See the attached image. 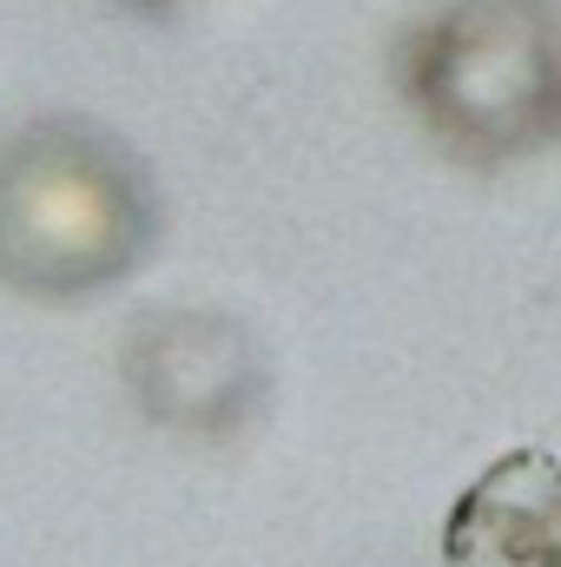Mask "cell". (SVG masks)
I'll return each instance as SVG.
<instances>
[{
	"label": "cell",
	"instance_id": "obj_1",
	"mask_svg": "<svg viewBox=\"0 0 561 567\" xmlns=\"http://www.w3.org/2000/svg\"><path fill=\"white\" fill-rule=\"evenodd\" d=\"M159 231L140 152L93 120H33L0 145V284L86 297L120 284Z\"/></svg>",
	"mask_w": 561,
	"mask_h": 567
},
{
	"label": "cell",
	"instance_id": "obj_2",
	"mask_svg": "<svg viewBox=\"0 0 561 567\" xmlns=\"http://www.w3.org/2000/svg\"><path fill=\"white\" fill-rule=\"evenodd\" d=\"M404 100L469 165L561 140V13L549 0H456L404 47Z\"/></svg>",
	"mask_w": 561,
	"mask_h": 567
},
{
	"label": "cell",
	"instance_id": "obj_3",
	"mask_svg": "<svg viewBox=\"0 0 561 567\" xmlns=\"http://www.w3.org/2000/svg\"><path fill=\"white\" fill-rule=\"evenodd\" d=\"M449 567H561V455L516 449L489 462L442 528Z\"/></svg>",
	"mask_w": 561,
	"mask_h": 567
},
{
	"label": "cell",
	"instance_id": "obj_4",
	"mask_svg": "<svg viewBox=\"0 0 561 567\" xmlns=\"http://www.w3.org/2000/svg\"><path fill=\"white\" fill-rule=\"evenodd\" d=\"M140 7H172V0H140Z\"/></svg>",
	"mask_w": 561,
	"mask_h": 567
}]
</instances>
